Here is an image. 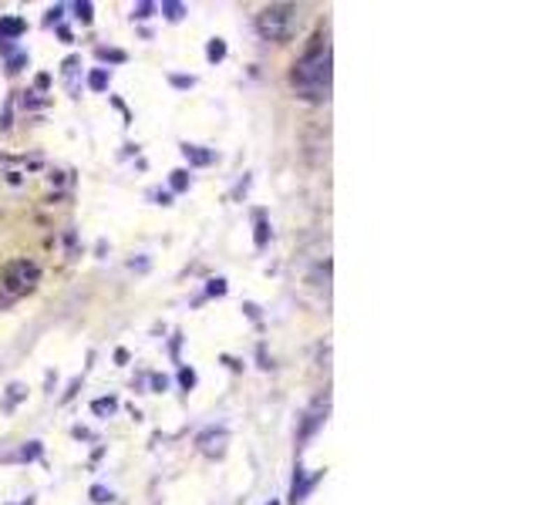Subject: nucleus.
Masks as SVG:
<instances>
[{
	"label": "nucleus",
	"instance_id": "c85d7f7f",
	"mask_svg": "<svg viewBox=\"0 0 539 505\" xmlns=\"http://www.w3.org/2000/svg\"><path fill=\"white\" fill-rule=\"evenodd\" d=\"M270 505H280V502H270Z\"/></svg>",
	"mask_w": 539,
	"mask_h": 505
},
{
	"label": "nucleus",
	"instance_id": "f8f14e48",
	"mask_svg": "<svg viewBox=\"0 0 539 505\" xmlns=\"http://www.w3.org/2000/svg\"><path fill=\"white\" fill-rule=\"evenodd\" d=\"M20 462H34V458H40V442H27V445L17 451Z\"/></svg>",
	"mask_w": 539,
	"mask_h": 505
},
{
	"label": "nucleus",
	"instance_id": "a878e982",
	"mask_svg": "<svg viewBox=\"0 0 539 505\" xmlns=\"http://www.w3.org/2000/svg\"><path fill=\"white\" fill-rule=\"evenodd\" d=\"M152 195L162 202V206H172V195H169V193H152Z\"/></svg>",
	"mask_w": 539,
	"mask_h": 505
},
{
	"label": "nucleus",
	"instance_id": "20e7f679",
	"mask_svg": "<svg viewBox=\"0 0 539 505\" xmlns=\"http://www.w3.org/2000/svg\"><path fill=\"white\" fill-rule=\"evenodd\" d=\"M195 445L202 455H209V458H223L226 455V445H230V431L226 428H209V431H202L199 438H195Z\"/></svg>",
	"mask_w": 539,
	"mask_h": 505
},
{
	"label": "nucleus",
	"instance_id": "bb28decb",
	"mask_svg": "<svg viewBox=\"0 0 539 505\" xmlns=\"http://www.w3.org/2000/svg\"><path fill=\"white\" fill-rule=\"evenodd\" d=\"M61 14H64V10H61V7H51V10H47V20H51V24H54V20H61Z\"/></svg>",
	"mask_w": 539,
	"mask_h": 505
},
{
	"label": "nucleus",
	"instance_id": "dca6fc26",
	"mask_svg": "<svg viewBox=\"0 0 539 505\" xmlns=\"http://www.w3.org/2000/svg\"><path fill=\"white\" fill-rule=\"evenodd\" d=\"M75 17L81 20V24H91V17H95V14H91V3H88V0L75 3Z\"/></svg>",
	"mask_w": 539,
	"mask_h": 505
},
{
	"label": "nucleus",
	"instance_id": "2eb2a0df",
	"mask_svg": "<svg viewBox=\"0 0 539 505\" xmlns=\"http://www.w3.org/2000/svg\"><path fill=\"white\" fill-rule=\"evenodd\" d=\"M206 58H209V61H223V58H226V44H223L219 38L209 40V47H206Z\"/></svg>",
	"mask_w": 539,
	"mask_h": 505
},
{
	"label": "nucleus",
	"instance_id": "6e6552de",
	"mask_svg": "<svg viewBox=\"0 0 539 505\" xmlns=\"http://www.w3.org/2000/svg\"><path fill=\"white\" fill-rule=\"evenodd\" d=\"M88 88H91V91H108V71H105V68H95V71L88 75Z\"/></svg>",
	"mask_w": 539,
	"mask_h": 505
},
{
	"label": "nucleus",
	"instance_id": "f257e3e1",
	"mask_svg": "<svg viewBox=\"0 0 539 505\" xmlns=\"http://www.w3.org/2000/svg\"><path fill=\"white\" fill-rule=\"evenodd\" d=\"M293 88L307 101H320L330 91V47L317 38L304 58L293 64Z\"/></svg>",
	"mask_w": 539,
	"mask_h": 505
},
{
	"label": "nucleus",
	"instance_id": "aec40b11",
	"mask_svg": "<svg viewBox=\"0 0 539 505\" xmlns=\"http://www.w3.org/2000/svg\"><path fill=\"white\" fill-rule=\"evenodd\" d=\"M98 58H101V61H115V64H121V61H125V54H121V51H108V47H98Z\"/></svg>",
	"mask_w": 539,
	"mask_h": 505
},
{
	"label": "nucleus",
	"instance_id": "4468645a",
	"mask_svg": "<svg viewBox=\"0 0 539 505\" xmlns=\"http://www.w3.org/2000/svg\"><path fill=\"white\" fill-rule=\"evenodd\" d=\"M169 182H172L175 193H186V189H189V172H186V169H175Z\"/></svg>",
	"mask_w": 539,
	"mask_h": 505
},
{
	"label": "nucleus",
	"instance_id": "6ab92c4d",
	"mask_svg": "<svg viewBox=\"0 0 539 505\" xmlns=\"http://www.w3.org/2000/svg\"><path fill=\"white\" fill-rule=\"evenodd\" d=\"M24 64H27V54H14V58L7 61V75H17Z\"/></svg>",
	"mask_w": 539,
	"mask_h": 505
},
{
	"label": "nucleus",
	"instance_id": "9d476101",
	"mask_svg": "<svg viewBox=\"0 0 539 505\" xmlns=\"http://www.w3.org/2000/svg\"><path fill=\"white\" fill-rule=\"evenodd\" d=\"M155 10H158V3H149V0H142V3H135V7H132V17H135V20H149Z\"/></svg>",
	"mask_w": 539,
	"mask_h": 505
},
{
	"label": "nucleus",
	"instance_id": "cd10ccee",
	"mask_svg": "<svg viewBox=\"0 0 539 505\" xmlns=\"http://www.w3.org/2000/svg\"><path fill=\"white\" fill-rule=\"evenodd\" d=\"M34 84H38L40 91H44V88H47V84H51V78H47V75H38V81H34Z\"/></svg>",
	"mask_w": 539,
	"mask_h": 505
},
{
	"label": "nucleus",
	"instance_id": "9b49d317",
	"mask_svg": "<svg viewBox=\"0 0 539 505\" xmlns=\"http://www.w3.org/2000/svg\"><path fill=\"white\" fill-rule=\"evenodd\" d=\"M115 408H118L115 398H98L95 405H91V411H95V414H101V418H105V414H115Z\"/></svg>",
	"mask_w": 539,
	"mask_h": 505
},
{
	"label": "nucleus",
	"instance_id": "b1692460",
	"mask_svg": "<svg viewBox=\"0 0 539 505\" xmlns=\"http://www.w3.org/2000/svg\"><path fill=\"white\" fill-rule=\"evenodd\" d=\"M77 64H81V58H68L64 64H61V68H64V75H71V71H75Z\"/></svg>",
	"mask_w": 539,
	"mask_h": 505
},
{
	"label": "nucleus",
	"instance_id": "a211bd4d",
	"mask_svg": "<svg viewBox=\"0 0 539 505\" xmlns=\"http://www.w3.org/2000/svg\"><path fill=\"white\" fill-rule=\"evenodd\" d=\"M179 381H182V388H186V391L195 388V370L193 368H182V370H179Z\"/></svg>",
	"mask_w": 539,
	"mask_h": 505
},
{
	"label": "nucleus",
	"instance_id": "4be33fe9",
	"mask_svg": "<svg viewBox=\"0 0 539 505\" xmlns=\"http://www.w3.org/2000/svg\"><path fill=\"white\" fill-rule=\"evenodd\" d=\"M169 81H172L175 88H193V84H195V78H193V75H189V78H186V75H172Z\"/></svg>",
	"mask_w": 539,
	"mask_h": 505
},
{
	"label": "nucleus",
	"instance_id": "7ed1b4c3",
	"mask_svg": "<svg viewBox=\"0 0 539 505\" xmlns=\"http://www.w3.org/2000/svg\"><path fill=\"white\" fill-rule=\"evenodd\" d=\"M40 270L34 266V263H27V259H17V263H10L7 266V273H3V283H7V290L10 293H24L31 290L34 283H38Z\"/></svg>",
	"mask_w": 539,
	"mask_h": 505
},
{
	"label": "nucleus",
	"instance_id": "5701e85b",
	"mask_svg": "<svg viewBox=\"0 0 539 505\" xmlns=\"http://www.w3.org/2000/svg\"><path fill=\"white\" fill-rule=\"evenodd\" d=\"M152 388H155V391H165V388H169V381H165L162 374H155V377H152Z\"/></svg>",
	"mask_w": 539,
	"mask_h": 505
},
{
	"label": "nucleus",
	"instance_id": "423d86ee",
	"mask_svg": "<svg viewBox=\"0 0 539 505\" xmlns=\"http://www.w3.org/2000/svg\"><path fill=\"white\" fill-rule=\"evenodd\" d=\"M182 156L189 158V165H209L212 158H216V152H209V149H202V145H182Z\"/></svg>",
	"mask_w": 539,
	"mask_h": 505
},
{
	"label": "nucleus",
	"instance_id": "412c9836",
	"mask_svg": "<svg viewBox=\"0 0 539 505\" xmlns=\"http://www.w3.org/2000/svg\"><path fill=\"white\" fill-rule=\"evenodd\" d=\"M206 290H209V296H223V293H226V280H209Z\"/></svg>",
	"mask_w": 539,
	"mask_h": 505
},
{
	"label": "nucleus",
	"instance_id": "f3484780",
	"mask_svg": "<svg viewBox=\"0 0 539 505\" xmlns=\"http://www.w3.org/2000/svg\"><path fill=\"white\" fill-rule=\"evenodd\" d=\"M91 502H98V505L112 502V492H108L105 485H95V488H91Z\"/></svg>",
	"mask_w": 539,
	"mask_h": 505
},
{
	"label": "nucleus",
	"instance_id": "0eeeda50",
	"mask_svg": "<svg viewBox=\"0 0 539 505\" xmlns=\"http://www.w3.org/2000/svg\"><path fill=\"white\" fill-rule=\"evenodd\" d=\"M162 14H165V20H182L186 17V3H179V0H162V7H158Z\"/></svg>",
	"mask_w": 539,
	"mask_h": 505
},
{
	"label": "nucleus",
	"instance_id": "39448f33",
	"mask_svg": "<svg viewBox=\"0 0 539 505\" xmlns=\"http://www.w3.org/2000/svg\"><path fill=\"white\" fill-rule=\"evenodd\" d=\"M24 31H27V20L24 17H3L0 20V40H17Z\"/></svg>",
	"mask_w": 539,
	"mask_h": 505
},
{
	"label": "nucleus",
	"instance_id": "f03ea898",
	"mask_svg": "<svg viewBox=\"0 0 539 505\" xmlns=\"http://www.w3.org/2000/svg\"><path fill=\"white\" fill-rule=\"evenodd\" d=\"M300 10L293 3H270L267 10L256 14V31L263 40H290L297 34Z\"/></svg>",
	"mask_w": 539,
	"mask_h": 505
},
{
	"label": "nucleus",
	"instance_id": "1a4fd4ad",
	"mask_svg": "<svg viewBox=\"0 0 539 505\" xmlns=\"http://www.w3.org/2000/svg\"><path fill=\"white\" fill-rule=\"evenodd\" d=\"M24 394H27L24 384H10V388H7V398H3V411H14V405L24 401Z\"/></svg>",
	"mask_w": 539,
	"mask_h": 505
},
{
	"label": "nucleus",
	"instance_id": "393cba45",
	"mask_svg": "<svg viewBox=\"0 0 539 505\" xmlns=\"http://www.w3.org/2000/svg\"><path fill=\"white\" fill-rule=\"evenodd\" d=\"M132 270L145 273V270H149V259H132Z\"/></svg>",
	"mask_w": 539,
	"mask_h": 505
},
{
	"label": "nucleus",
	"instance_id": "ddd939ff",
	"mask_svg": "<svg viewBox=\"0 0 539 505\" xmlns=\"http://www.w3.org/2000/svg\"><path fill=\"white\" fill-rule=\"evenodd\" d=\"M267 236H270L267 219H263V213H256V246H260V250L267 246Z\"/></svg>",
	"mask_w": 539,
	"mask_h": 505
}]
</instances>
